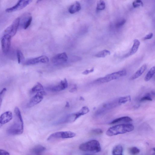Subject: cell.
Instances as JSON below:
<instances>
[{"label":"cell","mask_w":155,"mask_h":155,"mask_svg":"<svg viewBox=\"0 0 155 155\" xmlns=\"http://www.w3.org/2000/svg\"><path fill=\"white\" fill-rule=\"evenodd\" d=\"M111 54V52L109 50L105 49L102 51L95 54V56L97 58H103L105 57L108 55Z\"/></svg>","instance_id":"cell-22"},{"label":"cell","mask_w":155,"mask_h":155,"mask_svg":"<svg viewBox=\"0 0 155 155\" xmlns=\"http://www.w3.org/2000/svg\"><path fill=\"white\" fill-rule=\"evenodd\" d=\"M126 21L125 19H122L116 23L115 26L116 28H119L122 26L126 23Z\"/></svg>","instance_id":"cell-32"},{"label":"cell","mask_w":155,"mask_h":155,"mask_svg":"<svg viewBox=\"0 0 155 155\" xmlns=\"http://www.w3.org/2000/svg\"><path fill=\"white\" fill-rule=\"evenodd\" d=\"M127 74L126 71L123 70L111 74H108L105 76L95 81L97 83H103L117 79L120 77L126 76Z\"/></svg>","instance_id":"cell-6"},{"label":"cell","mask_w":155,"mask_h":155,"mask_svg":"<svg viewBox=\"0 0 155 155\" xmlns=\"http://www.w3.org/2000/svg\"><path fill=\"white\" fill-rule=\"evenodd\" d=\"M133 7L134 8H137L141 6H143V2L141 0H135L132 3Z\"/></svg>","instance_id":"cell-29"},{"label":"cell","mask_w":155,"mask_h":155,"mask_svg":"<svg viewBox=\"0 0 155 155\" xmlns=\"http://www.w3.org/2000/svg\"><path fill=\"white\" fill-rule=\"evenodd\" d=\"M79 148L82 151L92 153L99 152L101 150L99 141L96 140H92L82 143Z\"/></svg>","instance_id":"cell-5"},{"label":"cell","mask_w":155,"mask_h":155,"mask_svg":"<svg viewBox=\"0 0 155 155\" xmlns=\"http://www.w3.org/2000/svg\"><path fill=\"white\" fill-rule=\"evenodd\" d=\"M123 148L122 146L119 145L115 146L113 149L112 153L113 155H122Z\"/></svg>","instance_id":"cell-23"},{"label":"cell","mask_w":155,"mask_h":155,"mask_svg":"<svg viewBox=\"0 0 155 155\" xmlns=\"http://www.w3.org/2000/svg\"><path fill=\"white\" fill-rule=\"evenodd\" d=\"M44 88L41 83L38 82L31 89L32 93H37L42 91H43Z\"/></svg>","instance_id":"cell-25"},{"label":"cell","mask_w":155,"mask_h":155,"mask_svg":"<svg viewBox=\"0 0 155 155\" xmlns=\"http://www.w3.org/2000/svg\"><path fill=\"white\" fill-rule=\"evenodd\" d=\"M103 133L102 130L100 128H96L92 130L91 134L92 135H98L102 134Z\"/></svg>","instance_id":"cell-31"},{"label":"cell","mask_w":155,"mask_h":155,"mask_svg":"<svg viewBox=\"0 0 155 155\" xmlns=\"http://www.w3.org/2000/svg\"><path fill=\"white\" fill-rule=\"evenodd\" d=\"M46 94V93L44 90L37 92L30 99L27 104V107L30 108L38 104L42 101L44 96Z\"/></svg>","instance_id":"cell-10"},{"label":"cell","mask_w":155,"mask_h":155,"mask_svg":"<svg viewBox=\"0 0 155 155\" xmlns=\"http://www.w3.org/2000/svg\"><path fill=\"white\" fill-rule=\"evenodd\" d=\"M20 18L15 19L12 24L5 30L3 35H8L11 37H13L16 34L17 29L19 26Z\"/></svg>","instance_id":"cell-8"},{"label":"cell","mask_w":155,"mask_h":155,"mask_svg":"<svg viewBox=\"0 0 155 155\" xmlns=\"http://www.w3.org/2000/svg\"><path fill=\"white\" fill-rule=\"evenodd\" d=\"M9 155L10 154L9 152L5 150H0V155Z\"/></svg>","instance_id":"cell-36"},{"label":"cell","mask_w":155,"mask_h":155,"mask_svg":"<svg viewBox=\"0 0 155 155\" xmlns=\"http://www.w3.org/2000/svg\"><path fill=\"white\" fill-rule=\"evenodd\" d=\"M33 0H18L14 5L6 9L5 12L10 13L21 10L26 7Z\"/></svg>","instance_id":"cell-9"},{"label":"cell","mask_w":155,"mask_h":155,"mask_svg":"<svg viewBox=\"0 0 155 155\" xmlns=\"http://www.w3.org/2000/svg\"><path fill=\"white\" fill-rule=\"evenodd\" d=\"M152 99L150 96V94L149 93H148L145 96L142 97L140 99V101L143 102L145 101H152Z\"/></svg>","instance_id":"cell-33"},{"label":"cell","mask_w":155,"mask_h":155,"mask_svg":"<svg viewBox=\"0 0 155 155\" xmlns=\"http://www.w3.org/2000/svg\"><path fill=\"white\" fill-rule=\"evenodd\" d=\"M46 150V147L40 145L35 146L32 150V153L36 154H40Z\"/></svg>","instance_id":"cell-21"},{"label":"cell","mask_w":155,"mask_h":155,"mask_svg":"<svg viewBox=\"0 0 155 155\" xmlns=\"http://www.w3.org/2000/svg\"><path fill=\"white\" fill-rule=\"evenodd\" d=\"M127 101L126 97L124 96L105 103L96 112L95 115L99 116L101 115L110 110L121 104H125Z\"/></svg>","instance_id":"cell-2"},{"label":"cell","mask_w":155,"mask_h":155,"mask_svg":"<svg viewBox=\"0 0 155 155\" xmlns=\"http://www.w3.org/2000/svg\"><path fill=\"white\" fill-rule=\"evenodd\" d=\"M76 134L71 131L59 132L51 134L47 139L48 141H51L59 139L72 138L75 136Z\"/></svg>","instance_id":"cell-7"},{"label":"cell","mask_w":155,"mask_h":155,"mask_svg":"<svg viewBox=\"0 0 155 155\" xmlns=\"http://www.w3.org/2000/svg\"><path fill=\"white\" fill-rule=\"evenodd\" d=\"M20 18V23L22 25L24 29H27L31 24L32 21V17L31 14L27 13L23 15L22 17Z\"/></svg>","instance_id":"cell-15"},{"label":"cell","mask_w":155,"mask_h":155,"mask_svg":"<svg viewBox=\"0 0 155 155\" xmlns=\"http://www.w3.org/2000/svg\"><path fill=\"white\" fill-rule=\"evenodd\" d=\"M68 83L66 79L62 80L58 84L48 88L49 91L57 92L62 91L68 87Z\"/></svg>","instance_id":"cell-13"},{"label":"cell","mask_w":155,"mask_h":155,"mask_svg":"<svg viewBox=\"0 0 155 155\" xmlns=\"http://www.w3.org/2000/svg\"><path fill=\"white\" fill-rule=\"evenodd\" d=\"M147 67L146 64H143L130 78V80H133L138 78L145 72Z\"/></svg>","instance_id":"cell-17"},{"label":"cell","mask_w":155,"mask_h":155,"mask_svg":"<svg viewBox=\"0 0 155 155\" xmlns=\"http://www.w3.org/2000/svg\"><path fill=\"white\" fill-rule=\"evenodd\" d=\"M17 56L18 63H21L23 62L25 58L23 54L20 50H18L17 51Z\"/></svg>","instance_id":"cell-27"},{"label":"cell","mask_w":155,"mask_h":155,"mask_svg":"<svg viewBox=\"0 0 155 155\" xmlns=\"http://www.w3.org/2000/svg\"><path fill=\"white\" fill-rule=\"evenodd\" d=\"M68 57L66 53L58 54L53 56L51 59L53 63L56 64H60L66 62Z\"/></svg>","instance_id":"cell-14"},{"label":"cell","mask_w":155,"mask_h":155,"mask_svg":"<svg viewBox=\"0 0 155 155\" xmlns=\"http://www.w3.org/2000/svg\"><path fill=\"white\" fill-rule=\"evenodd\" d=\"M155 73V67H152L145 76V80L146 82L150 81L152 78Z\"/></svg>","instance_id":"cell-24"},{"label":"cell","mask_w":155,"mask_h":155,"mask_svg":"<svg viewBox=\"0 0 155 155\" xmlns=\"http://www.w3.org/2000/svg\"><path fill=\"white\" fill-rule=\"evenodd\" d=\"M12 118V113L11 111H6L2 114L0 116V128L11 121Z\"/></svg>","instance_id":"cell-16"},{"label":"cell","mask_w":155,"mask_h":155,"mask_svg":"<svg viewBox=\"0 0 155 155\" xmlns=\"http://www.w3.org/2000/svg\"><path fill=\"white\" fill-rule=\"evenodd\" d=\"M42 1V0H37V3H38L39 2H40L41 1Z\"/></svg>","instance_id":"cell-38"},{"label":"cell","mask_w":155,"mask_h":155,"mask_svg":"<svg viewBox=\"0 0 155 155\" xmlns=\"http://www.w3.org/2000/svg\"><path fill=\"white\" fill-rule=\"evenodd\" d=\"M49 61V59L48 57L42 56L28 60L26 61L25 64L27 65H34L39 63H47Z\"/></svg>","instance_id":"cell-11"},{"label":"cell","mask_w":155,"mask_h":155,"mask_svg":"<svg viewBox=\"0 0 155 155\" xmlns=\"http://www.w3.org/2000/svg\"><path fill=\"white\" fill-rule=\"evenodd\" d=\"M81 7L79 2L76 1L75 3L71 5L69 9L70 14H73L79 12L81 9Z\"/></svg>","instance_id":"cell-18"},{"label":"cell","mask_w":155,"mask_h":155,"mask_svg":"<svg viewBox=\"0 0 155 155\" xmlns=\"http://www.w3.org/2000/svg\"><path fill=\"white\" fill-rule=\"evenodd\" d=\"M69 106V103L68 102H67V104H66V106L68 107V106Z\"/></svg>","instance_id":"cell-39"},{"label":"cell","mask_w":155,"mask_h":155,"mask_svg":"<svg viewBox=\"0 0 155 155\" xmlns=\"http://www.w3.org/2000/svg\"><path fill=\"white\" fill-rule=\"evenodd\" d=\"M134 127L131 124H121L109 128L106 132L108 136H112L118 134H123L132 132Z\"/></svg>","instance_id":"cell-3"},{"label":"cell","mask_w":155,"mask_h":155,"mask_svg":"<svg viewBox=\"0 0 155 155\" xmlns=\"http://www.w3.org/2000/svg\"><path fill=\"white\" fill-rule=\"evenodd\" d=\"M15 119L14 123L7 130V133L11 135L22 134L24 131V123L19 108L14 109Z\"/></svg>","instance_id":"cell-1"},{"label":"cell","mask_w":155,"mask_h":155,"mask_svg":"<svg viewBox=\"0 0 155 155\" xmlns=\"http://www.w3.org/2000/svg\"><path fill=\"white\" fill-rule=\"evenodd\" d=\"M7 91L6 88H3L0 92V108L2 105L3 99L4 97L5 93Z\"/></svg>","instance_id":"cell-30"},{"label":"cell","mask_w":155,"mask_h":155,"mask_svg":"<svg viewBox=\"0 0 155 155\" xmlns=\"http://www.w3.org/2000/svg\"><path fill=\"white\" fill-rule=\"evenodd\" d=\"M132 119L128 116H125L113 120L110 123V124H114L122 122H128L132 121Z\"/></svg>","instance_id":"cell-20"},{"label":"cell","mask_w":155,"mask_h":155,"mask_svg":"<svg viewBox=\"0 0 155 155\" xmlns=\"http://www.w3.org/2000/svg\"><path fill=\"white\" fill-rule=\"evenodd\" d=\"M106 8V4L103 0H100L97 4L96 7L97 11L104 10Z\"/></svg>","instance_id":"cell-26"},{"label":"cell","mask_w":155,"mask_h":155,"mask_svg":"<svg viewBox=\"0 0 155 155\" xmlns=\"http://www.w3.org/2000/svg\"><path fill=\"white\" fill-rule=\"evenodd\" d=\"M11 38L8 35H3L1 40L2 50L5 53H8L9 51L11 42Z\"/></svg>","instance_id":"cell-12"},{"label":"cell","mask_w":155,"mask_h":155,"mask_svg":"<svg viewBox=\"0 0 155 155\" xmlns=\"http://www.w3.org/2000/svg\"><path fill=\"white\" fill-rule=\"evenodd\" d=\"M89 111V109L87 106L83 107L79 111L67 115L58 121L56 123L61 124L73 122L80 116L86 114Z\"/></svg>","instance_id":"cell-4"},{"label":"cell","mask_w":155,"mask_h":155,"mask_svg":"<svg viewBox=\"0 0 155 155\" xmlns=\"http://www.w3.org/2000/svg\"><path fill=\"white\" fill-rule=\"evenodd\" d=\"M129 153L132 155H136L139 153L140 150L136 147H132L129 148L128 150Z\"/></svg>","instance_id":"cell-28"},{"label":"cell","mask_w":155,"mask_h":155,"mask_svg":"<svg viewBox=\"0 0 155 155\" xmlns=\"http://www.w3.org/2000/svg\"><path fill=\"white\" fill-rule=\"evenodd\" d=\"M94 67L92 68L90 70H86L82 73V74L84 75H87L88 74L92 73L94 72Z\"/></svg>","instance_id":"cell-34"},{"label":"cell","mask_w":155,"mask_h":155,"mask_svg":"<svg viewBox=\"0 0 155 155\" xmlns=\"http://www.w3.org/2000/svg\"><path fill=\"white\" fill-rule=\"evenodd\" d=\"M153 34L152 33H150L146 35L143 38L144 40L151 39L153 37Z\"/></svg>","instance_id":"cell-35"},{"label":"cell","mask_w":155,"mask_h":155,"mask_svg":"<svg viewBox=\"0 0 155 155\" xmlns=\"http://www.w3.org/2000/svg\"><path fill=\"white\" fill-rule=\"evenodd\" d=\"M140 44V41L138 39H135L134 41V43L132 48L128 53V56L134 55L137 52Z\"/></svg>","instance_id":"cell-19"},{"label":"cell","mask_w":155,"mask_h":155,"mask_svg":"<svg viewBox=\"0 0 155 155\" xmlns=\"http://www.w3.org/2000/svg\"><path fill=\"white\" fill-rule=\"evenodd\" d=\"M77 90V88L76 87H74L71 89L69 91L70 92V93H74Z\"/></svg>","instance_id":"cell-37"}]
</instances>
